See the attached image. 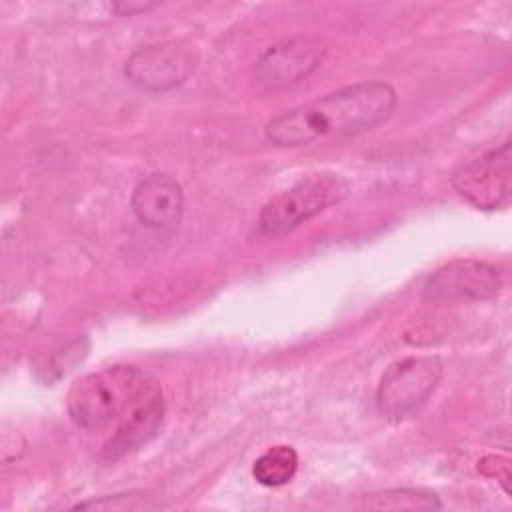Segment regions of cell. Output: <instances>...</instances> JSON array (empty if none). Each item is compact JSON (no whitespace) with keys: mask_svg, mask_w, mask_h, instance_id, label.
Listing matches in <instances>:
<instances>
[{"mask_svg":"<svg viewBox=\"0 0 512 512\" xmlns=\"http://www.w3.org/2000/svg\"><path fill=\"white\" fill-rule=\"evenodd\" d=\"M164 420V396L158 382L152 378L116 420L114 434L104 444L106 460H120L146 446L158 432Z\"/></svg>","mask_w":512,"mask_h":512,"instance_id":"cell-8","label":"cell"},{"mask_svg":"<svg viewBox=\"0 0 512 512\" xmlns=\"http://www.w3.org/2000/svg\"><path fill=\"white\" fill-rule=\"evenodd\" d=\"M298 470V454L292 446L280 444L260 454L252 466V474L258 484L276 488L294 478Z\"/></svg>","mask_w":512,"mask_h":512,"instance_id":"cell-11","label":"cell"},{"mask_svg":"<svg viewBox=\"0 0 512 512\" xmlns=\"http://www.w3.org/2000/svg\"><path fill=\"white\" fill-rule=\"evenodd\" d=\"M502 286L494 266L480 260H454L434 274L424 284V298L430 302H480L498 296Z\"/></svg>","mask_w":512,"mask_h":512,"instance_id":"cell-7","label":"cell"},{"mask_svg":"<svg viewBox=\"0 0 512 512\" xmlns=\"http://www.w3.org/2000/svg\"><path fill=\"white\" fill-rule=\"evenodd\" d=\"M396 108L386 82H358L294 106L268 120L266 140L280 148L308 144L322 136H350L384 124Z\"/></svg>","mask_w":512,"mask_h":512,"instance_id":"cell-1","label":"cell"},{"mask_svg":"<svg viewBox=\"0 0 512 512\" xmlns=\"http://www.w3.org/2000/svg\"><path fill=\"white\" fill-rule=\"evenodd\" d=\"M130 206L138 222L156 230H172L184 212V192L178 180L166 172L144 176L132 190Z\"/></svg>","mask_w":512,"mask_h":512,"instance_id":"cell-10","label":"cell"},{"mask_svg":"<svg viewBox=\"0 0 512 512\" xmlns=\"http://www.w3.org/2000/svg\"><path fill=\"white\" fill-rule=\"evenodd\" d=\"M136 366H110L78 378L68 392V414L76 426L98 432L116 422L146 386Z\"/></svg>","mask_w":512,"mask_h":512,"instance_id":"cell-2","label":"cell"},{"mask_svg":"<svg viewBox=\"0 0 512 512\" xmlns=\"http://www.w3.org/2000/svg\"><path fill=\"white\" fill-rule=\"evenodd\" d=\"M196 68L192 52L176 42H156L136 48L124 66L126 78L148 92H166L190 78Z\"/></svg>","mask_w":512,"mask_h":512,"instance_id":"cell-6","label":"cell"},{"mask_svg":"<svg viewBox=\"0 0 512 512\" xmlns=\"http://www.w3.org/2000/svg\"><path fill=\"white\" fill-rule=\"evenodd\" d=\"M480 472L490 478H496L506 494H510V460L500 454H488L478 464Z\"/></svg>","mask_w":512,"mask_h":512,"instance_id":"cell-14","label":"cell"},{"mask_svg":"<svg viewBox=\"0 0 512 512\" xmlns=\"http://www.w3.org/2000/svg\"><path fill=\"white\" fill-rule=\"evenodd\" d=\"M442 376L436 356H410L386 368L376 390V406L388 420L414 414L434 392Z\"/></svg>","mask_w":512,"mask_h":512,"instance_id":"cell-4","label":"cell"},{"mask_svg":"<svg viewBox=\"0 0 512 512\" xmlns=\"http://www.w3.org/2000/svg\"><path fill=\"white\" fill-rule=\"evenodd\" d=\"M158 2H134V0H124V2H114L110 4V10L120 14V16H134L140 12H148L156 8Z\"/></svg>","mask_w":512,"mask_h":512,"instance_id":"cell-15","label":"cell"},{"mask_svg":"<svg viewBox=\"0 0 512 512\" xmlns=\"http://www.w3.org/2000/svg\"><path fill=\"white\" fill-rule=\"evenodd\" d=\"M324 46L308 36L284 38L256 62V82L266 90L286 88L306 78L324 56Z\"/></svg>","mask_w":512,"mask_h":512,"instance_id":"cell-9","label":"cell"},{"mask_svg":"<svg viewBox=\"0 0 512 512\" xmlns=\"http://www.w3.org/2000/svg\"><path fill=\"white\" fill-rule=\"evenodd\" d=\"M364 506L374 510H438L442 502L436 492L426 488H390L366 494Z\"/></svg>","mask_w":512,"mask_h":512,"instance_id":"cell-12","label":"cell"},{"mask_svg":"<svg viewBox=\"0 0 512 512\" xmlns=\"http://www.w3.org/2000/svg\"><path fill=\"white\" fill-rule=\"evenodd\" d=\"M348 192L350 186L340 174H310L262 206L258 228L272 238L284 236L326 208L340 204Z\"/></svg>","mask_w":512,"mask_h":512,"instance_id":"cell-3","label":"cell"},{"mask_svg":"<svg viewBox=\"0 0 512 512\" xmlns=\"http://www.w3.org/2000/svg\"><path fill=\"white\" fill-rule=\"evenodd\" d=\"M76 510H158L164 508L160 500L146 492H124V494H112V496H102L94 500H86L74 506Z\"/></svg>","mask_w":512,"mask_h":512,"instance_id":"cell-13","label":"cell"},{"mask_svg":"<svg viewBox=\"0 0 512 512\" xmlns=\"http://www.w3.org/2000/svg\"><path fill=\"white\" fill-rule=\"evenodd\" d=\"M452 186L480 210H496L508 204L512 196L510 142L458 166L452 174Z\"/></svg>","mask_w":512,"mask_h":512,"instance_id":"cell-5","label":"cell"}]
</instances>
